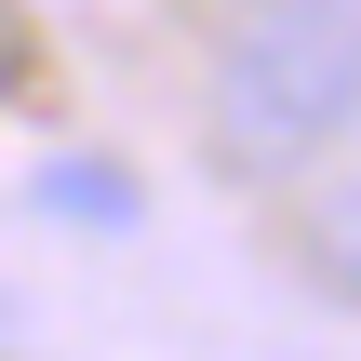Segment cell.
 <instances>
[{
    "instance_id": "4",
    "label": "cell",
    "mask_w": 361,
    "mask_h": 361,
    "mask_svg": "<svg viewBox=\"0 0 361 361\" xmlns=\"http://www.w3.org/2000/svg\"><path fill=\"white\" fill-rule=\"evenodd\" d=\"M0 335H13V295H0Z\"/></svg>"
},
{
    "instance_id": "5",
    "label": "cell",
    "mask_w": 361,
    "mask_h": 361,
    "mask_svg": "<svg viewBox=\"0 0 361 361\" xmlns=\"http://www.w3.org/2000/svg\"><path fill=\"white\" fill-rule=\"evenodd\" d=\"M348 13H361V0H348Z\"/></svg>"
},
{
    "instance_id": "3",
    "label": "cell",
    "mask_w": 361,
    "mask_h": 361,
    "mask_svg": "<svg viewBox=\"0 0 361 361\" xmlns=\"http://www.w3.org/2000/svg\"><path fill=\"white\" fill-rule=\"evenodd\" d=\"M27 201H40V214H80V228H134V188H121L107 161H40Z\"/></svg>"
},
{
    "instance_id": "1",
    "label": "cell",
    "mask_w": 361,
    "mask_h": 361,
    "mask_svg": "<svg viewBox=\"0 0 361 361\" xmlns=\"http://www.w3.org/2000/svg\"><path fill=\"white\" fill-rule=\"evenodd\" d=\"M201 134L228 174H308L361 134V13L348 0H255L228 40H214V80H201Z\"/></svg>"
},
{
    "instance_id": "2",
    "label": "cell",
    "mask_w": 361,
    "mask_h": 361,
    "mask_svg": "<svg viewBox=\"0 0 361 361\" xmlns=\"http://www.w3.org/2000/svg\"><path fill=\"white\" fill-rule=\"evenodd\" d=\"M295 268H308L335 308H361V134L295 174Z\"/></svg>"
}]
</instances>
